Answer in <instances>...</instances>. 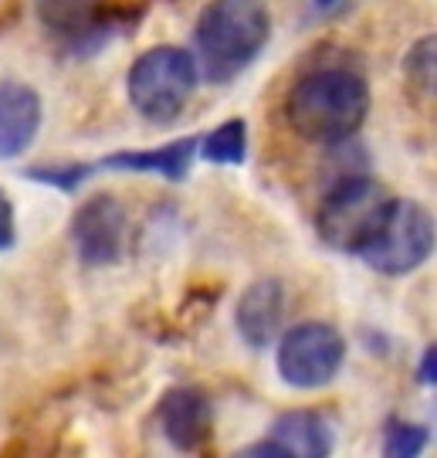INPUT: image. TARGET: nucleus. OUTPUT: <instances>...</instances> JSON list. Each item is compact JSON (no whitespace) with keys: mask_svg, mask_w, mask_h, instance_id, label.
<instances>
[{"mask_svg":"<svg viewBox=\"0 0 437 458\" xmlns=\"http://www.w3.org/2000/svg\"><path fill=\"white\" fill-rule=\"evenodd\" d=\"M370 115V85L342 65H325L302 75L285 96V123L308 143H346Z\"/></svg>","mask_w":437,"mask_h":458,"instance_id":"f257e3e1","label":"nucleus"},{"mask_svg":"<svg viewBox=\"0 0 437 458\" xmlns=\"http://www.w3.org/2000/svg\"><path fill=\"white\" fill-rule=\"evenodd\" d=\"M272 14L261 0H211L197 21V58L207 82H231L261 55Z\"/></svg>","mask_w":437,"mask_h":458,"instance_id":"f03ea898","label":"nucleus"},{"mask_svg":"<svg viewBox=\"0 0 437 458\" xmlns=\"http://www.w3.org/2000/svg\"><path fill=\"white\" fill-rule=\"evenodd\" d=\"M197 89V62L190 51L177 45H160L139 55L130 68L126 92L132 109L149 123H173L187 109Z\"/></svg>","mask_w":437,"mask_h":458,"instance_id":"7ed1b4c3","label":"nucleus"},{"mask_svg":"<svg viewBox=\"0 0 437 458\" xmlns=\"http://www.w3.org/2000/svg\"><path fill=\"white\" fill-rule=\"evenodd\" d=\"M387 204L390 194L383 191V183L349 174L332 183L329 194L323 197L319 214H315V231L329 248L357 255L373 238V231L380 228Z\"/></svg>","mask_w":437,"mask_h":458,"instance_id":"20e7f679","label":"nucleus"},{"mask_svg":"<svg viewBox=\"0 0 437 458\" xmlns=\"http://www.w3.org/2000/svg\"><path fill=\"white\" fill-rule=\"evenodd\" d=\"M431 251H434V221L424 211V204L390 197L380 228L373 231V238L357 255L373 272L407 276V272L421 268Z\"/></svg>","mask_w":437,"mask_h":458,"instance_id":"39448f33","label":"nucleus"},{"mask_svg":"<svg viewBox=\"0 0 437 458\" xmlns=\"http://www.w3.org/2000/svg\"><path fill=\"white\" fill-rule=\"evenodd\" d=\"M346 340L329 323H298L278 344V374L289 387L315 391L342 370Z\"/></svg>","mask_w":437,"mask_h":458,"instance_id":"423d86ee","label":"nucleus"},{"mask_svg":"<svg viewBox=\"0 0 437 458\" xmlns=\"http://www.w3.org/2000/svg\"><path fill=\"white\" fill-rule=\"evenodd\" d=\"M71 242L85 265L105 268L122 259L126 245V208L113 194H96L71 217Z\"/></svg>","mask_w":437,"mask_h":458,"instance_id":"0eeeda50","label":"nucleus"},{"mask_svg":"<svg viewBox=\"0 0 437 458\" xmlns=\"http://www.w3.org/2000/svg\"><path fill=\"white\" fill-rule=\"evenodd\" d=\"M38 17L71 51H96L115 24L105 0H38Z\"/></svg>","mask_w":437,"mask_h":458,"instance_id":"6e6552de","label":"nucleus"},{"mask_svg":"<svg viewBox=\"0 0 437 458\" xmlns=\"http://www.w3.org/2000/svg\"><path fill=\"white\" fill-rule=\"evenodd\" d=\"M163 438L177 452H204L214 435L211 397L200 387H170L156 408Z\"/></svg>","mask_w":437,"mask_h":458,"instance_id":"1a4fd4ad","label":"nucleus"},{"mask_svg":"<svg viewBox=\"0 0 437 458\" xmlns=\"http://www.w3.org/2000/svg\"><path fill=\"white\" fill-rule=\"evenodd\" d=\"M329 452H332V438H329V428H325V421L315 411H285V414H278L275 425L268 428V435L244 448V455L251 458H323Z\"/></svg>","mask_w":437,"mask_h":458,"instance_id":"9d476101","label":"nucleus"},{"mask_svg":"<svg viewBox=\"0 0 437 458\" xmlns=\"http://www.w3.org/2000/svg\"><path fill=\"white\" fill-rule=\"evenodd\" d=\"M41 130V96L24 82H0V160L31 149Z\"/></svg>","mask_w":437,"mask_h":458,"instance_id":"9b49d317","label":"nucleus"},{"mask_svg":"<svg viewBox=\"0 0 437 458\" xmlns=\"http://www.w3.org/2000/svg\"><path fill=\"white\" fill-rule=\"evenodd\" d=\"M238 333L248 346L265 350L278 336L282 329V316H285V285L278 278H258L244 289L241 302H238Z\"/></svg>","mask_w":437,"mask_h":458,"instance_id":"f8f14e48","label":"nucleus"},{"mask_svg":"<svg viewBox=\"0 0 437 458\" xmlns=\"http://www.w3.org/2000/svg\"><path fill=\"white\" fill-rule=\"evenodd\" d=\"M197 136L187 140H173L166 147L153 149H130V153H113L102 164H96L92 170H136V174H156L163 181H183L190 174V164L197 157Z\"/></svg>","mask_w":437,"mask_h":458,"instance_id":"ddd939ff","label":"nucleus"},{"mask_svg":"<svg viewBox=\"0 0 437 458\" xmlns=\"http://www.w3.org/2000/svg\"><path fill=\"white\" fill-rule=\"evenodd\" d=\"M197 149L211 164H224V166L244 164V157H248V123L244 119H227L211 136H204L197 143Z\"/></svg>","mask_w":437,"mask_h":458,"instance_id":"4468645a","label":"nucleus"},{"mask_svg":"<svg viewBox=\"0 0 437 458\" xmlns=\"http://www.w3.org/2000/svg\"><path fill=\"white\" fill-rule=\"evenodd\" d=\"M434 45L437 38L427 34V38H421L410 48V55H407L404 62V82L417 106H427V102L434 106Z\"/></svg>","mask_w":437,"mask_h":458,"instance_id":"2eb2a0df","label":"nucleus"},{"mask_svg":"<svg viewBox=\"0 0 437 458\" xmlns=\"http://www.w3.org/2000/svg\"><path fill=\"white\" fill-rule=\"evenodd\" d=\"M431 442L427 428L424 425H410V421H390L387 431H383V455L390 458H414L421 455Z\"/></svg>","mask_w":437,"mask_h":458,"instance_id":"dca6fc26","label":"nucleus"},{"mask_svg":"<svg viewBox=\"0 0 437 458\" xmlns=\"http://www.w3.org/2000/svg\"><path fill=\"white\" fill-rule=\"evenodd\" d=\"M92 174V166L85 164H65V166H31L28 170V177L38 183H45V187H58V191H79V183L85 181Z\"/></svg>","mask_w":437,"mask_h":458,"instance_id":"f3484780","label":"nucleus"},{"mask_svg":"<svg viewBox=\"0 0 437 458\" xmlns=\"http://www.w3.org/2000/svg\"><path fill=\"white\" fill-rule=\"evenodd\" d=\"M17 242V221H14V204L11 197L0 191V251L14 248Z\"/></svg>","mask_w":437,"mask_h":458,"instance_id":"a211bd4d","label":"nucleus"},{"mask_svg":"<svg viewBox=\"0 0 437 458\" xmlns=\"http://www.w3.org/2000/svg\"><path fill=\"white\" fill-rule=\"evenodd\" d=\"M434 367H437V346L431 344L427 350H424V357H421V367H417V380H421V384H434Z\"/></svg>","mask_w":437,"mask_h":458,"instance_id":"6ab92c4d","label":"nucleus"},{"mask_svg":"<svg viewBox=\"0 0 437 458\" xmlns=\"http://www.w3.org/2000/svg\"><path fill=\"white\" fill-rule=\"evenodd\" d=\"M336 0H315V7H332Z\"/></svg>","mask_w":437,"mask_h":458,"instance_id":"aec40b11","label":"nucleus"}]
</instances>
